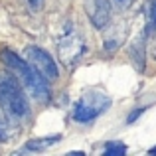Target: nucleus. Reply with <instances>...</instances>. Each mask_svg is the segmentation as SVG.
Returning a JSON list of instances; mask_svg holds the SVG:
<instances>
[{"label":"nucleus","instance_id":"nucleus-7","mask_svg":"<svg viewBox=\"0 0 156 156\" xmlns=\"http://www.w3.org/2000/svg\"><path fill=\"white\" fill-rule=\"evenodd\" d=\"M125 40H126V22L125 20H111L109 30L105 32V38H103L105 51L109 53L117 51L125 44Z\"/></svg>","mask_w":156,"mask_h":156},{"label":"nucleus","instance_id":"nucleus-2","mask_svg":"<svg viewBox=\"0 0 156 156\" xmlns=\"http://www.w3.org/2000/svg\"><path fill=\"white\" fill-rule=\"evenodd\" d=\"M24 91V85L8 67L0 71V109L12 122H24L30 119V103Z\"/></svg>","mask_w":156,"mask_h":156},{"label":"nucleus","instance_id":"nucleus-6","mask_svg":"<svg viewBox=\"0 0 156 156\" xmlns=\"http://www.w3.org/2000/svg\"><path fill=\"white\" fill-rule=\"evenodd\" d=\"M85 12L93 26L105 30L111 22V0H85Z\"/></svg>","mask_w":156,"mask_h":156},{"label":"nucleus","instance_id":"nucleus-13","mask_svg":"<svg viewBox=\"0 0 156 156\" xmlns=\"http://www.w3.org/2000/svg\"><path fill=\"white\" fill-rule=\"evenodd\" d=\"M113 2L117 4V6L121 8V10H126V8H130V6H133V2H134V0H113Z\"/></svg>","mask_w":156,"mask_h":156},{"label":"nucleus","instance_id":"nucleus-11","mask_svg":"<svg viewBox=\"0 0 156 156\" xmlns=\"http://www.w3.org/2000/svg\"><path fill=\"white\" fill-rule=\"evenodd\" d=\"M126 146L122 142H107L105 144V156H125Z\"/></svg>","mask_w":156,"mask_h":156},{"label":"nucleus","instance_id":"nucleus-8","mask_svg":"<svg viewBox=\"0 0 156 156\" xmlns=\"http://www.w3.org/2000/svg\"><path fill=\"white\" fill-rule=\"evenodd\" d=\"M61 136H44V138H32V140H28L26 144L22 146V150H20V154H30V152H44V150H48L50 146H53L55 142H59Z\"/></svg>","mask_w":156,"mask_h":156},{"label":"nucleus","instance_id":"nucleus-16","mask_svg":"<svg viewBox=\"0 0 156 156\" xmlns=\"http://www.w3.org/2000/svg\"><path fill=\"white\" fill-rule=\"evenodd\" d=\"M0 140H2V134H0Z\"/></svg>","mask_w":156,"mask_h":156},{"label":"nucleus","instance_id":"nucleus-5","mask_svg":"<svg viewBox=\"0 0 156 156\" xmlns=\"http://www.w3.org/2000/svg\"><path fill=\"white\" fill-rule=\"evenodd\" d=\"M24 55H26V59L30 61L48 81L57 79V75H59L57 65H55V61L51 59V55L46 50H42V48H38V46H28L26 51H24Z\"/></svg>","mask_w":156,"mask_h":156},{"label":"nucleus","instance_id":"nucleus-14","mask_svg":"<svg viewBox=\"0 0 156 156\" xmlns=\"http://www.w3.org/2000/svg\"><path fill=\"white\" fill-rule=\"evenodd\" d=\"M142 113H144V109H136V111H133V113L126 117V122H134V121L138 119V115H142Z\"/></svg>","mask_w":156,"mask_h":156},{"label":"nucleus","instance_id":"nucleus-10","mask_svg":"<svg viewBox=\"0 0 156 156\" xmlns=\"http://www.w3.org/2000/svg\"><path fill=\"white\" fill-rule=\"evenodd\" d=\"M146 16H148V24H146L148 34H156V0H150L148 2V6H146Z\"/></svg>","mask_w":156,"mask_h":156},{"label":"nucleus","instance_id":"nucleus-4","mask_svg":"<svg viewBox=\"0 0 156 156\" xmlns=\"http://www.w3.org/2000/svg\"><path fill=\"white\" fill-rule=\"evenodd\" d=\"M111 97L103 93L101 89H87L79 101L73 107V121L77 122H91L95 121L99 115H103L111 107Z\"/></svg>","mask_w":156,"mask_h":156},{"label":"nucleus","instance_id":"nucleus-12","mask_svg":"<svg viewBox=\"0 0 156 156\" xmlns=\"http://www.w3.org/2000/svg\"><path fill=\"white\" fill-rule=\"evenodd\" d=\"M44 2H46V0H28V6H30L34 12H40L44 8Z\"/></svg>","mask_w":156,"mask_h":156},{"label":"nucleus","instance_id":"nucleus-1","mask_svg":"<svg viewBox=\"0 0 156 156\" xmlns=\"http://www.w3.org/2000/svg\"><path fill=\"white\" fill-rule=\"evenodd\" d=\"M0 59H2V63L20 79V83L24 85L26 93L32 99L38 101V103H48V99H50V85H48V79L30 63V61L22 59L18 53H14L10 50L0 51Z\"/></svg>","mask_w":156,"mask_h":156},{"label":"nucleus","instance_id":"nucleus-15","mask_svg":"<svg viewBox=\"0 0 156 156\" xmlns=\"http://www.w3.org/2000/svg\"><path fill=\"white\" fill-rule=\"evenodd\" d=\"M148 154H156V146H154V148H150V150H148Z\"/></svg>","mask_w":156,"mask_h":156},{"label":"nucleus","instance_id":"nucleus-3","mask_svg":"<svg viewBox=\"0 0 156 156\" xmlns=\"http://www.w3.org/2000/svg\"><path fill=\"white\" fill-rule=\"evenodd\" d=\"M57 55L65 67H73L85 55V36L73 22H67L57 42Z\"/></svg>","mask_w":156,"mask_h":156},{"label":"nucleus","instance_id":"nucleus-9","mask_svg":"<svg viewBox=\"0 0 156 156\" xmlns=\"http://www.w3.org/2000/svg\"><path fill=\"white\" fill-rule=\"evenodd\" d=\"M146 36H148V32L144 30L136 38V42H133V46H130V57H133V61H134L138 71L144 69V42H146Z\"/></svg>","mask_w":156,"mask_h":156}]
</instances>
